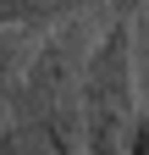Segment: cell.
Wrapping results in <instances>:
<instances>
[{"label":"cell","instance_id":"cell-1","mask_svg":"<svg viewBox=\"0 0 149 155\" xmlns=\"http://www.w3.org/2000/svg\"><path fill=\"white\" fill-rule=\"evenodd\" d=\"M138 116V61H133V17L110 11L105 33H94L78 78V127L88 155H122L127 127Z\"/></svg>","mask_w":149,"mask_h":155},{"label":"cell","instance_id":"cell-2","mask_svg":"<svg viewBox=\"0 0 149 155\" xmlns=\"http://www.w3.org/2000/svg\"><path fill=\"white\" fill-rule=\"evenodd\" d=\"M88 45H94V22L88 11L66 17L39 33L28 67H22V83H17V100H11V116L22 122H44V116L78 105V78H83V61H88Z\"/></svg>","mask_w":149,"mask_h":155},{"label":"cell","instance_id":"cell-3","mask_svg":"<svg viewBox=\"0 0 149 155\" xmlns=\"http://www.w3.org/2000/svg\"><path fill=\"white\" fill-rule=\"evenodd\" d=\"M94 6L100 0H0V22L44 33V28L66 22V17H78V11H94Z\"/></svg>","mask_w":149,"mask_h":155},{"label":"cell","instance_id":"cell-4","mask_svg":"<svg viewBox=\"0 0 149 155\" xmlns=\"http://www.w3.org/2000/svg\"><path fill=\"white\" fill-rule=\"evenodd\" d=\"M33 45H39L33 28L0 22V116H11V100H17V83H22V67H28Z\"/></svg>","mask_w":149,"mask_h":155},{"label":"cell","instance_id":"cell-5","mask_svg":"<svg viewBox=\"0 0 149 155\" xmlns=\"http://www.w3.org/2000/svg\"><path fill=\"white\" fill-rule=\"evenodd\" d=\"M0 155H55L44 122H22V116H0Z\"/></svg>","mask_w":149,"mask_h":155},{"label":"cell","instance_id":"cell-6","mask_svg":"<svg viewBox=\"0 0 149 155\" xmlns=\"http://www.w3.org/2000/svg\"><path fill=\"white\" fill-rule=\"evenodd\" d=\"M122 155H149V111H138V116H133V127H127V144H122Z\"/></svg>","mask_w":149,"mask_h":155},{"label":"cell","instance_id":"cell-7","mask_svg":"<svg viewBox=\"0 0 149 155\" xmlns=\"http://www.w3.org/2000/svg\"><path fill=\"white\" fill-rule=\"evenodd\" d=\"M110 11H127V17H133V11H138V0H110Z\"/></svg>","mask_w":149,"mask_h":155}]
</instances>
